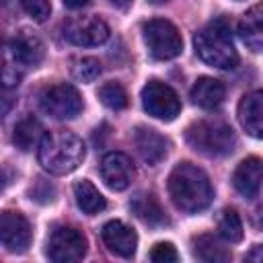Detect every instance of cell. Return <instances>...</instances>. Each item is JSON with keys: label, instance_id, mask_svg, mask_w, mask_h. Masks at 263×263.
Returning a JSON list of instances; mask_svg holds the SVG:
<instances>
[{"label": "cell", "instance_id": "cell-21", "mask_svg": "<svg viewBox=\"0 0 263 263\" xmlns=\"http://www.w3.org/2000/svg\"><path fill=\"white\" fill-rule=\"evenodd\" d=\"M74 197H76V205L84 212V214H88V216H95V214H99V212H103L105 208H107V201H105V197L99 193V189L90 183V181H86V179H82V181H78L76 185H74Z\"/></svg>", "mask_w": 263, "mask_h": 263}, {"label": "cell", "instance_id": "cell-26", "mask_svg": "<svg viewBox=\"0 0 263 263\" xmlns=\"http://www.w3.org/2000/svg\"><path fill=\"white\" fill-rule=\"evenodd\" d=\"M25 12L29 16H33L37 23H43L49 18L51 14V2L49 0H21Z\"/></svg>", "mask_w": 263, "mask_h": 263}, {"label": "cell", "instance_id": "cell-33", "mask_svg": "<svg viewBox=\"0 0 263 263\" xmlns=\"http://www.w3.org/2000/svg\"><path fill=\"white\" fill-rule=\"evenodd\" d=\"M150 2H154V4H160V2H166V0H150Z\"/></svg>", "mask_w": 263, "mask_h": 263}, {"label": "cell", "instance_id": "cell-16", "mask_svg": "<svg viewBox=\"0 0 263 263\" xmlns=\"http://www.w3.org/2000/svg\"><path fill=\"white\" fill-rule=\"evenodd\" d=\"M238 121L249 136L263 138V90H253L240 99Z\"/></svg>", "mask_w": 263, "mask_h": 263}, {"label": "cell", "instance_id": "cell-2", "mask_svg": "<svg viewBox=\"0 0 263 263\" xmlns=\"http://www.w3.org/2000/svg\"><path fill=\"white\" fill-rule=\"evenodd\" d=\"M84 144L76 134L58 129L43 136L37 148V158L47 173L68 175L80 166V162L84 160Z\"/></svg>", "mask_w": 263, "mask_h": 263}, {"label": "cell", "instance_id": "cell-13", "mask_svg": "<svg viewBox=\"0 0 263 263\" xmlns=\"http://www.w3.org/2000/svg\"><path fill=\"white\" fill-rule=\"evenodd\" d=\"M101 236H103V242L105 247L119 255V257H132L136 253V247H138V234L132 226H127L125 222L121 220H111L103 226L101 230Z\"/></svg>", "mask_w": 263, "mask_h": 263}, {"label": "cell", "instance_id": "cell-23", "mask_svg": "<svg viewBox=\"0 0 263 263\" xmlns=\"http://www.w3.org/2000/svg\"><path fill=\"white\" fill-rule=\"evenodd\" d=\"M218 232H220V236H222L224 240H228V242H238V240H242V222H240V216H238L234 210L226 208V210L222 212L220 220H218Z\"/></svg>", "mask_w": 263, "mask_h": 263}, {"label": "cell", "instance_id": "cell-19", "mask_svg": "<svg viewBox=\"0 0 263 263\" xmlns=\"http://www.w3.org/2000/svg\"><path fill=\"white\" fill-rule=\"evenodd\" d=\"M129 208L148 226H162V224L168 222L166 216H164V212H162V208H160V203L156 201V197L152 193H140V195H136L129 201Z\"/></svg>", "mask_w": 263, "mask_h": 263}, {"label": "cell", "instance_id": "cell-24", "mask_svg": "<svg viewBox=\"0 0 263 263\" xmlns=\"http://www.w3.org/2000/svg\"><path fill=\"white\" fill-rule=\"evenodd\" d=\"M99 99L105 107L115 109V111L127 107V92L119 82H105L99 88Z\"/></svg>", "mask_w": 263, "mask_h": 263}, {"label": "cell", "instance_id": "cell-18", "mask_svg": "<svg viewBox=\"0 0 263 263\" xmlns=\"http://www.w3.org/2000/svg\"><path fill=\"white\" fill-rule=\"evenodd\" d=\"M224 95H226L224 84L210 76L197 78L195 84L191 86V101L201 109H216L224 101Z\"/></svg>", "mask_w": 263, "mask_h": 263}, {"label": "cell", "instance_id": "cell-8", "mask_svg": "<svg viewBox=\"0 0 263 263\" xmlns=\"http://www.w3.org/2000/svg\"><path fill=\"white\" fill-rule=\"evenodd\" d=\"M142 105L148 115L160 121H173L181 113V101L177 92L160 80L146 82V86L142 88Z\"/></svg>", "mask_w": 263, "mask_h": 263}, {"label": "cell", "instance_id": "cell-20", "mask_svg": "<svg viewBox=\"0 0 263 263\" xmlns=\"http://www.w3.org/2000/svg\"><path fill=\"white\" fill-rule=\"evenodd\" d=\"M43 127L37 119L33 117H25L21 119L16 125H14V132H12V142L18 150L23 152H29L33 148H39L41 140H43Z\"/></svg>", "mask_w": 263, "mask_h": 263}, {"label": "cell", "instance_id": "cell-12", "mask_svg": "<svg viewBox=\"0 0 263 263\" xmlns=\"http://www.w3.org/2000/svg\"><path fill=\"white\" fill-rule=\"evenodd\" d=\"M8 51H10L12 60H14V64H18L23 68H35L45 58V45H43V41L37 35L29 33V31L16 33L8 41Z\"/></svg>", "mask_w": 263, "mask_h": 263}, {"label": "cell", "instance_id": "cell-10", "mask_svg": "<svg viewBox=\"0 0 263 263\" xmlns=\"http://www.w3.org/2000/svg\"><path fill=\"white\" fill-rule=\"evenodd\" d=\"M0 238L8 253H25L31 245V224L21 212H4L0 216Z\"/></svg>", "mask_w": 263, "mask_h": 263}, {"label": "cell", "instance_id": "cell-22", "mask_svg": "<svg viewBox=\"0 0 263 263\" xmlns=\"http://www.w3.org/2000/svg\"><path fill=\"white\" fill-rule=\"evenodd\" d=\"M193 255L208 263L230 261V251L226 247H222V242L218 238H214L212 234H199L197 238H193Z\"/></svg>", "mask_w": 263, "mask_h": 263}, {"label": "cell", "instance_id": "cell-28", "mask_svg": "<svg viewBox=\"0 0 263 263\" xmlns=\"http://www.w3.org/2000/svg\"><path fill=\"white\" fill-rule=\"evenodd\" d=\"M53 197H55L53 185L45 179H37L35 187L31 189V199H35L39 203H49V201H53Z\"/></svg>", "mask_w": 263, "mask_h": 263}, {"label": "cell", "instance_id": "cell-1", "mask_svg": "<svg viewBox=\"0 0 263 263\" xmlns=\"http://www.w3.org/2000/svg\"><path fill=\"white\" fill-rule=\"evenodd\" d=\"M168 195L181 212L197 214L212 203L214 189L208 175L199 166L181 162L168 175Z\"/></svg>", "mask_w": 263, "mask_h": 263}, {"label": "cell", "instance_id": "cell-25", "mask_svg": "<svg viewBox=\"0 0 263 263\" xmlns=\"http://www.w3.org/2000/svg\"><path fill=\"white\" fill-rule=\"evenodd\" d=\"M101 74V62L97 58H78L72 64V76L80 82H92Z\"/></svg>", "mask_w": 263, "mask_h": 263}, {"label": "cell", "instance_id": "cell-31", "mask_svg": "<svg viewBox=\"0 0 263 263\" xmlns=\"http://www.w3.org/2000/svg\"><path fill=\"white\" fill-rule=\"evenodd\" d=\"M68 8H82V6H86L90 0H62Z\"/></svg>", "mask_w": 263, "mask_h": 263}, {"label": "cell", "instance_id": "cell-14", "mask_svg": "<svg viewBox=\"0 0 263 263\" xmlns=\"http://www.w3.org/2000/svg\"><path fill=\"white\" fill-rule=\"evenodd\" d=\"M134 144L138 148L140 158L146 164H150V166H156L168 154V140L162 134H158L156 129L146 127V125L136 127V132H134Z\"/></svg>", "mask_w": 263, "mask_h": 263}, {"label": "cell", "instance_id": "cell-27", "mask_svg": "<svg viewBox=\"0 0 263 263\" xmlns=\"http://www.w3.org/2000/svg\"><path fill=\"white\" fill-rule=\"evenodd\" d=\"M150 259L154 263H175L179 261V253L171 242H156L150 251Z\"/></svg>", "mask_w": 263, "mask_h": 263}, {"label": "cell", "instance_id": "cell-9", "mask_svg": "<svg viewBox=\"0 0 263 263\" xmlns=\"http://www.w3.org/2000/svg\"><path fill=\"white\" fill-rule=\"evenodd\" d=\"M64 37L80 47H95L109 39V25L99 16H76L64 25Z\"/></svg>", "mask_w": 263, "mask_h": 263}, {"label": "cell", "instance_id": "cell-11", "mask_svg": "<svg viewBox=\"0 0 263 263\" xmlns=\"http://www.w3.org/2000/svg\"><path fill=\"white\" fill-rule=\"evenodd\" d=\"M101 177L105 185L113 191H123L132 185L136 177L134 162L123 152H109L101 160Z\"/></svg>", "mask_w": 263, "mask_h": 263}, {"label": "cell", "instance_id": "cell-5", "mask_svg": "<svg viewBox=\"0 0 263 263\" xmlns=\"http://www.w3.org/2000/svg\"><path fill=\"white\" fill-rule=\"evenodd\" d=\"M142 35L150 55L156 60H173L183 51V39L179 29L164 18L148 21L142 29Z\"/></svg>", "mask_w": 263, "mask_h": 263}, {"label": "cell", "instance_id": "cell-6", "mask_svg": "<svg viewBox=\"0 0 263 263\" xmlns=\"http://www.w3.org/2000/svg\"><path fill=\"white\" fill-rule=\"evenodd\" d=\"M39 105L47 115L55 119H74L76 115H80L84 107L80 92L72 84H66V82L45 88L39 97Z\"/></svg>", "mask_w": 263, "mask_h": 263}, {"label": "cell", "instance_id": "cell-15", "mask_svg": "<svg viewBox=\"0 0 263 263\" xmlns=\"http://www.w3.org/2000/svg\"><path fill=\"white\" fill-rule=\"evenodd\" d=\"M261 183H263V160L259 156H249L240 160V164L234 168V175H232L234 189L242 197L251 199L261 189Z\"/></svg>", "mask_w": 263, "mask_h": 263}, {"label": "cell", "instance_id": "cell-3", "mask_svg": "<svg viewBox=\"0 0 263 263\" xmlns=\"http://www.w3.org/2000/svg\"><path fill=\"white\" fill-rule=\"evenodd\" d=\"M195 53L212 68L230 70L238 64V53L232 43V27L226 18H216L205 25L193 39Z\"/></svg>", "mask_w": 263, "mask_h": 263}, {"label": "cell", "instance_id": "cell-32", "mask_svg": "<svg viewBox=\"0 0 263 263\" xmlns=\"http://www.w3.org/2000/svg\"><path fill=\"white\" fill-rule=\"evenodd\" d=\"M115 6H119V8H125V6H129V2L132 0H111Z\"/></svg>", "mask_w": 263, "mask_h": 263}, {"label": "cell", "instance_id": "cell-29", "mask_svg": "<svg viewBox=\"0 0 263 263\" xmlns=\"http://www.w3.org/2000/svg\"><path fill=\"white\" fill-rule=\"evenodd\" d=\"M18 80H21V74L16 72V68L4 66V86L6 88L8 86H14V84H18Z\"/></svg>", "mask_w": 263, "mask_h": 263}, {"label": "cell", "instance_id": "cell-30", "mask_svg": "<svg viewBox=\"0 0 263 263\" xmlns=\"http://www.w3.org/2000/svg\"><path fill=\"white\" fill-rule=\"evenodd\" d=\"M249 261H263V245H255L251 249V253L247 255Z\"/></svg>", "mask_w": 263, "mask_h": 263}, {"label": "cell", "instance_id": "cell-7", "mask_svg": "<svg viewBox=\"0 0 263 263\" xmlns=\"http://www.w3.org/2000/svg\"><path fill=\"white\" fill-rule=\"evenodd\" d=\"M45 255L55 263L80 261L86 255V238L80 230L72 226H58L47 238Z\"/></svg>", "mask_w": 263, "mask_h": 263}, {"label": "cell", "instance_id": "cell-4", "mask_svg": "<svg viewBox=\"0 0 263 263\" xmlns=\"http://www.w3.org/2000/svg\"><path fill=\"white\" fill-rule=\"evenodd\" d=\"M187 144L205 156H226L236 146V136L222 119H199L187 127Z\"/></svg>", "mask_w": 263, "mask_h": 263}, {"label": "cell", "instance_id": "cell-17", "mask_svg": "<svg viewBox=\"0 0 263 263\" xmlns=\"http://www.w3.org/2000/svg\"><path fill=\"white\" fill-rule=\"evenodd\" d=\"M238 35L251 51H263V2L251 6L242 14L238 23Z\"/></svg>", "mask_w": 263, "mask_h": 263}]
</instances>
